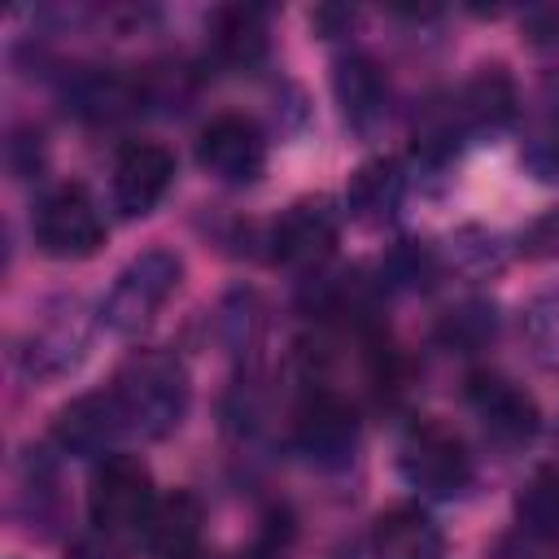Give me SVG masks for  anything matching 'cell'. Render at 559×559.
<instances>
[{
	"label": "cell",
	"instance_id": "4fadbf2b",
	"mask_svg": "<svg viewBox=\"0 0 559 559\" xmlns=\"http://www.w3.org/2000/svg\"><path fill=\"white\" fill-rule=\"evenodd\" d=\"M201 502L192 498V493H183V489H175V493H166V498H157V507H153V515L144 520V546L157 555V559H183V555H192L197 550V542H201Z\"/></svg>",
	"mask_w": 559,
	"mask_h": 559
},
{
	"label": "cell",
	"instance_id": "3957f363",
	"mask_svg": "<svg viewBox=\"0 0 559 559\" xmlns=\"http://www.w3.org/2000/svg\"><path fill=\"white\" fill-rule=\"evenodd\" d=\"M157 493H153V476L140 459L131 454H109L87 485V515L96 524V533L118 537V533H140L144 520L153 515Z\"/></svg>",
	"mask_w": 559,
	"mask_h": 559
},
{
	"label": "cell",
	"instance_id": "6da1fadb",
	"mask_svg": "<svg viewBox=\"0 0 559 559\" xmlns=\"http://www.w3.org/2000/svg\"><path fill=\"white\" fill-rule=\"evenodd\" d=\"M122 406V419L140 437H166L179 428L188 411V371L175 354L162 349H140L131 354L109 389Z\"/></svg>",
	"mask_w": 559,
	"mask_h": 559
},
{
	"label": "cell",
	"instance_id": "cb8c5ba5",
	"mask_svg": "<svg viewBox=\"0 0 559 559\" xmlns=\"http://www.w3.org/2000/svg\"><path fill=\"white\" fill-rule=\"evenodd\" d=\"M183 559H205V555H201V550H192V555H183Z\"/></svg>",
	"mask_w": 559,
	"mask_h": 559
},
{
	"label": "cell",
	"instance_id": "5b68a950",
	"mask_svg": "<svg viewBox=\"0 0 559 559\" xmlns=\"http://www.w3.org/2000/svg\"><path fill=\"white\" fill-rule=\"evenodd\" d=\"M35 245L48 258H61V262L92 258L105 245V218H100V210H96V201L83 183H61L39 201Z\"/></svg>",
	"mask_w": 559,
	"mask_h": 559
},
{
	"label": "cell",
	"instance_id": "5bb4252c",
	"mask_svg": "<svg viewBox=\"0 0 559 559\" xmlns=\"http://www.w3.org/2000/svg\"><path fill=\"white\" fill-rule=\"evenodd\" d=\"M214 48L231 66H258L271 48V22L258 4H227L214 13Z\"/></svg>",
	"mask_w": 559,
	"mask_h": 559
},
{
	"label": "cell",
	"instance_id": "e0dca14e",
	"mask_svg": "<svg viewBox=\"0 0 559 559\" xmlns=\"http://www.w3.org/2000/svg\"><path fill=\"white\" fill-rule=\"evenodd\" d=\"M332 87H336V100L349 127H367L384 105V74L367 57H345L332 74Z\"/></svg>",
	"mask_w": 559,
	"mask_h": 559
},
{
	"label": "cell",
	"instance_id": "44dd1931",
	"mask_svg": "<svg viewBox=\"0 0 559 559\" xmlns=\"http://www.w3.org/2000/svg\"><path fill=\"white\" fill-rule=\"evenodd\" d=\"M524 249H528L533 258H559V210L542 214V218L528 227V236H524Z\"/></svg>",
	"mask_w": 559,
	"mask_h": 559
},
{
	"label": "cell",
	"instance_id": "8fae6325",
	"mask_svg": "<svg viewBox=\"0 0 559 559\" xmlns=\"http://www.w3.org/2000/svg\"><path fill=\"white\" fill-rule=\"evenodd\" d=\"M127 432V419H122V406L118 397L105 389V393H83L74 397L57 419H52V441L74 454V459H87V454H105L114 445V437Z\"/></svg>",
	"mask_w": 559,
	"mask_h": 559
},
{
	"label": "cell",
	"instance_id": "9c48e42d",
	"mask_svg": "<svg viewBox=\"0 0 559 559\" xmlns=\"http://www.w3.org/2000/svg\"><path fill=\"white\" fill-rule=\"evenodd\" d=\"M170 175H175V157L162 144H148V140L127 144L114 162V183H109L114 210L122 218L148 214L162 201V192L170 188Z\"/></svg>",
	"mask_w": 559,
	"mask_h": 559
},
{
	"label": "cell",
	"instance_id": "9a60e30c",
	"mask_svg": "<svg viewBox=\"0 0 559 559\" xmlns=\"http://www.w3.org/2000/svg\"><path fill=\"white\" fill-rule=\"evenodd\" d=\"M345 201H349V214L362 218V223H380L397 210L402 201V170L393 157H376V162H362L354 175H349V188H345Z\"/></svg>",
	"mask_w": 559,
	"mask_h": 559
},
{
	"label": "cell",
	"instance_id": "277c9868",
	"mask_svg": "<svg viewBox=\"0 0 559 559\" xmlns=\"http://www.w3.org/2000/svg\"><path fill=\"white\" fill-rule=\"evenodd\" d=\"M397 467H402L406 485H415L419 493H432V498L459 493L472 476V463H467V450H463L459 432L445 428L441 419H415L402 432Z\"/></svg>",
	"mask_w": 559,
	"mask_h": 559
},
{
	"label": "cell",
	"instance_id": "603a6c76",
	"mask_svg": "<svg viewBox=\"0 0 559 559\" xmlns=\"http://www.w3.org/2000/svg\"><path fill=\"white\" fill-rule=\"evenodd\" d=\"M66 559H122V555L109 546V537H79V542L66 550Z\"/></svg>",
	"mask_w": 559,
	"mask_h": 559
},
{
	"label": "cell",
	"instance_id": "7402d4cb",
	"mask_svg": "<svg viewBox=\"0 0 559 559\" xmlns=\"http://www.w3.org/2000/svg\"><path fill=\"white\" fill-rule=\"evenodd\" d=\"M528 44H559V4H537L524 13Z\"/></svg>",
	"mask_w": 559,
	"mask_h": 559
},
{
	"label": "cell",
	"instance_id": "7a4b0ae2",
	"mask_svg": "<svg viewBox=\"0 0 559 559\" xmlns=\"http://www.w3.org/2000/svg\"><path fill=\"white\" fill-rule=\"evenodd\" d=\"M179 275H183V262L170 249H144L140 258H131L118 271V280L105 293V301H100L105 328L118 332V336L144 332L162 314V306L170 301V293L179 288Z\"/></svg>",
	"mask_w": 559,
	"mask_h": 559
},
{
	"label": "cell",
	"instance_id": "30bf717a",
	"mask_svg": "<svg viewBox=\"0 0 559 559\" xmlns=\"http://www.w3.org/2000/svg\"><path fill=\"white\" fill-rule=\"evenodd\" d=\"M467 402L476 406V415L485 419V428H489L498 441H511V445L528 441V437L537 432V424H542L537 402H533L520 384H511L507 376H498V371L472 376V380H467Z\"/></svg>",
	"mask_w": 559,
	"mask_h": 559
},
{
	"label": "cell",
	"instance_id": "52a82bcc",
	"mask_svg": "<svg viewBox=\"0 0 559 559\" xmlns=\"http://www.w3.org/2000/svg\"><path fill=\"white\" fill-rule=\"evenodd\" d=\"M293 445L314 467H345L358 445V419L354 406L336 393H310L293 419Z\"/></svg>",
	"mask_w": 559,
	"mask_h": 559
},
{
	"label": "cell",
	"instance_id": "ffe728a7",
	"mask_svg": "<svg viewBox=\"0 0 559 559\" xmlns=\"http://www.w3.org/2000/svg\"><path fill=\"white\" fill-rule=\"evenodd\" d=\"M520 524L537 537H559V476H537L520 493Z\"/></svg>",
	"mask_w": 559,
	"mask_h": 559
},
{
	"label": "cell",
	"instance_id": "2e32d148",
	"mask_svg": "<svg viewBox=\"0 0 559 559\" xmlns=\"http://www.w3.org/2000/svg\"><path fill=\"white\" fill-rule=\"evenodd\" d=\"M450 114H454L459 127H502L515 114V87H511V79L498 66L480 70L463 87V96L450 105Z\"/></svg>",
	"mask_w": 559,
	"mask_h": 559
},
{
	"label": "cell",
	"instance_id": "d6986e66",
	"mask_svg": "<svg viewBox=\"0 0 559 559\" xmlns=\"http://www.w3.org/2000/svg\"><path fill=\"white\" fill-rule=\"evenodd\" d=\"M524 341L533 349V358L550 371H559V293H542L537 301L524 306Z\"/></svg>",
	"mask_w": 559,
	"mask_h": 559
},
{
	"label": "cell",
	"instance_id": "ba28073f",
	"mask_svg": "<svg viewBox=\"0 0 559 559\" xmlns=\"http://www.w3.org/2000/svg\"><path fill=\"white\" fill-rule=\"evenodd\" d=\"M332 249H336V214L328 210V201H297L271 227V253L293 271L323 266Z\"/></svg>",
	"mask_w": 559,
	"mask_h": 559
},
{
	"label": "cell",
	"instance_id": "8992f818",
	"mask_svg": "<svg viewBox=\"0 0 559 559\" xmlns=\"http://www.w3.org/2000/svg\"><path fill=\"white\" fill-rule=\"evenodd\" d=\"M197 162L218 183H253L266 166V140L253 118L245 114H218L205 122L197 140Z\"/></svg>",
	"mask_w": 559,
	"mask_h": 559
},
{
	"label": "cell",
	"instance_id": "7c38bea8",
	"mask_svg": "<svg viewBox=\"0 0 559 559\" xmlns=\"http://www.w3.org/2000/svg\"><path fill=\"white\" fill-rule=\"evenodd\" d=\"M371 550L376 559H441L445 542H441V528L428 520V511L402 502L376 520Z\"/></svg>",
	"mask_w": 559,
	"mask_h": 559
},
{
	"label": "cell",
	"instance_id": "ac0fdd59",
	"mask_svg": "<svg viewBox=\"0 0 559 559\" xmlns=\"http://www.w3.org/2000/svg\"><path fill=\"white\" fill-rule=\"evenodd\" d=\"M79 114L92 118V122H114V118H127L135 105H140V87L122 74H96L79 87Z\"/></svg>",
	"mask_w": 559,
	"mask_h": 559
}]
</instances>
